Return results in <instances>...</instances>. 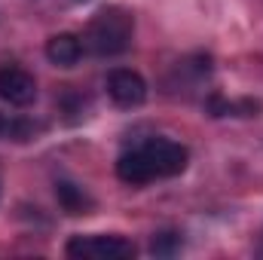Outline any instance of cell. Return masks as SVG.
<instances>
[{"label": "cell", "instance_id": "obj_1", "mask_svg": "<svg viewBox=\"0 0 263 260\" xmlns=\"http://www.w3.org/2000/svg\"><path fill=\"white\" fill-rule=\"evenodd\" d=\"M132 31H135V22L129 12L120 6H107L89 22L83 40H86V49L92 55L110 59V55H120L132 46Z\"/></svg>", "mask_w": 263, "mask_h": 260}, {"label": "cell", "instance_id": "obj_2", "mask_svg": "<svg viewBox=\"0 0 263 260\" xmlns=\"http://www.w3.org/2000/svg\"><path fill=\"white\" fill-rule=\"evenodd\" d=\"M138 156H141V162H144L150 181L181 175V172L187 169V159H190L187 147L178 144V141H172V138H150L147 144L138 147Z\"/></svg>", "mask_w": 263, "mask_h": 260}, {"label": "cell", "instance_id": "obj_3", "mask_svg": "<svg viewBox=\"0 0 263 260\" xmlns=\"http://www.w3.org/2000/svg\"><path fill=\"white\" fill-rule=\"evenodd\" d=\"M67 257L77 260H129L135 245L123 236H73L67 242Z\"/></svg>", "mask_w": 263, "mask_h": 260}, {"label": "cell", "instance_id": "obj_4", "mask_svg": "<svg viewBox=\"0 0 263 260\" xmlns=\"http://www.w3.org/2000/svg\"><path fill=\"white\" fill-rule=\"evenodd\" d=\"M107 95L114 98V104L117 107H141L144 101H147V83H144V77L138 73V70H129V67H117V70H110V77H107Z\"/></svg>", "mask_w": 263, "mask_h": 260}, {"label": "cell", "instance_id": "obj_5", "mask_svg": "<svg viewBox=\"0 0 263 260\" xmlns=\"http://www.w3.org/2000/svg\"><path fill=\"white\" fill-rule=\"evenodd\" d=\"M0 98L15 107H28L37 98V80L15 65L0 67Z\"/></svg>", "mask_w": 263, "mask_h": 260}, {"label": "cell", "instance_id": "obj_6", "mask_svg": "<svg viewBox=\"0 0 263 260\" xmlns=\"http://www.w3.org/2000/svg\"><path fill=\"white\" fill-rule=\"evenodd\" d=\"M83 55V43L77 34H55L46 43V59L55 67H73Z\"/></svg>", "mask_w": 263, "mask_h": 260}, {"label": "cell", "instance_id": "obj_7", "mask_svg": "<svg viewBox=\"0 0 263 260\" xmlns=\"http://www.w3.org/2000/svg\"><path fill=\"white\" fill-rule=\"evenodd\" d=\"M55 199H59V205L67 214H89V208H92V199L86 196V190L70 184V181H59L55 184Z\"/></svg>", "mask_w": 263, "mask_h": 260}, {"label": "cell", "instance_id": "obj_8", "mask_svg": "<svg viewBox=\"0 0 263 260\" xmlns=\"http://www.w3.org/2000/svg\"><path fill=\"white\" fill-rule=\"evenodd\" d=\"M34 132H37L34 123L0 114V141H31V138H34Z\"/></svg>", "mask_w": 263, "mask_h": 260}, {"label": "cell", "instance_id": "obj_9", "mask_svg": "<svg viewBox=\"0 0 263 260\" xmlns=\"http://www.w3.org/2000/svg\"><path fill=\"white\" fill-rule=\"evenodd\" d=\"M150 251L156 257H175L181 251V233L175 230H165V233H156L153 242H150Z\"/></svg>", "mask_w": 263, "mask_h": 260}, {"label": "cell", "instance_id": "obj_10", "mask_svg": "<svg viewBox=\"0 0 263 260\" xmlns=\"http://www.w3.org/2000/svg\"><path fill=\"white\" fill-rule=\"evenodd\" d=\"M80 3H83V0H80Z\"/></svg>", "mask_w": 263, "mask_h": 260}]
</instances>
